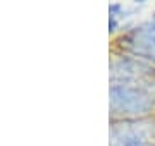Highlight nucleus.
I'll return each instance as SVG.
<instances>
[{
  "label": "nucleus",
  "instance_id": "f03ea898",
  "mask_svg": "<svg viewBox=\"0 0 155 146\" xmlns=\"http://www.w3.org/2000/svg\"><path fill=\"white\" fill-rule=\"evenodd\" d=\"M110 146H155L153 144V127L152 124L141 122H124L112 127Z\"/></svg>",
  "mask_w": 155,
  "mask_h": 146
},
{
  "label": "nucleus",
  "instance_id": "f257e3e1",
  "mask_svg": "<svg viewBox=\"0 0 155 146\" xmlns=\"http://www.w3.org/2000/svg\"><path fill=\"white\" fill-rule=\"evenodd\" d=\"M155 108V95L152 90L134 84L110 86V110L117 115L140 117Z\"/></svg>",
  "mask_w": 155,
  "mask_h": 146
},
{
  "label": "nucleus",
  "instance_id": "7ed1b4c3",
  "mask_svg": "<svg viewBox=\"0 0 155 146\" xmlns=\"http://www.w3.org/2000/svg\"><path fill=\"white\" fill-rule=\"evenodd\" d=\"M126 45L134 55L155 59V21L131 31L126 36Z\"/></svg>",
  "mask_w": 155,
  "mask_h": 146
}]
</instances>
